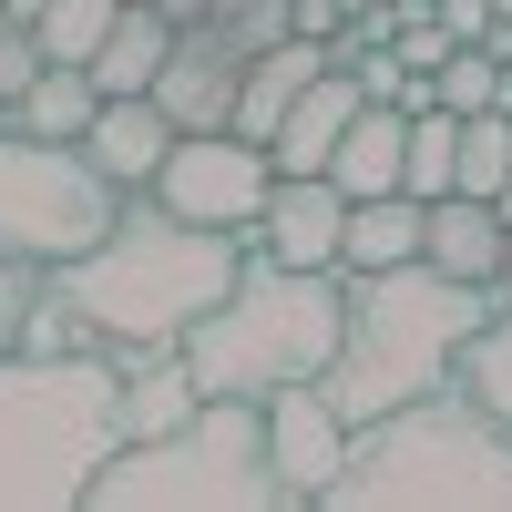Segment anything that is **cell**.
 <instances>
[{
    "mask_svg": "<svg viewBox=\"0 0 512 512\" xmlns=\"http://www.w3.org/2000/svg\"><path fill=\"white\" fill-rule=\"evenodd\" d=\"M123 21V0H41V62H93L103 52V31Z\"/></svg>",
    "mask_w": 512,
    "mask_h": 512,
    "instance_id": "23",
    "label": "cell"
},
{
    "mask_svg": "<svg viewBox=\"0 0 512 512\" xmlns=\"http://www.w3.org/2000/svg\"><path fill=\"white\" fill-rule=\"evenodd\" d=\"M431 205L420 195H359L349 205V236H338V277H369V267H410Z\"/></svg>",
    "mask_w": 512,
    "mask_h": 512,
    "instance_id": "19",
    "label": "cell"
},
{
    "mask_svg": "<svg viewBox=\"0 0 512 512\" xmlns=\"http://www.w3.org/2000/svg\"><path fill=\"white\" fill-rule=\"evenodd\" d=\"M461 390H472V400L502 420V431H512V297L482 318V338H472V349H461Z\"/></svg>",
    "mask_w": 512,
    "mask_h": 512,
    "instance_id": "22",
    "label": "cell"
},
{
    "mask_svg": "<svg viewBox=\"0 0 512 512\" xmlns=\"http://www.w3.org/2000/svg\"><path fill=\"white\" fill-rule=\"evenodd\" d=\"M512 175V113H461V185L451 195H502Z\"/></svg>",
    "mask_w": 512,
    "mask_h": 512,
    "instance_id": "25",
    "label": "cell"
},
{
    "mask_svg": "<svg viewBox=\"0 0 512 512\" xmlns=\"http://www.w3.org/2000/svg\"><path fill=\"white\" fill-rule=\"evenodd\" d=\"M400 185H410L420 205L461 185V113H451V103H420V113H410V175H400Z\"/></svg>",
    "mask_w": 512,
    "mask_h": 512,
    "instance_id": "21",
    "label": "cell"
},
{
    "mask_svg": "<svg viewBox=\"0 0 512 512\" xmlns=\"http://www.w3.org/2000/svg\"><path fill=\"white\" fill-rule=\"evenodd\" d=\"M328 512H512V431L461 379L410 410H379L359 420Z\"/></svg>",
    "mask_w": 512,
    "mask_h": 512,
    "instance_id": "4",
    "label": "cell"
},
{
    "mask_svg": "<svg viewBox=\"0 0 512 512\" xmlns=\"http://www.w3.org/2000/svg\"><path fill=\"white\" fill-rule=\"evenodd\" d=\"M164 62H175V21H164L154 0H123V21L103 31V52L82 62V72H93L103 93H154Z\"/></svg>",
    "mask_w": 512,
    "mask_h": 512,
    "instance_id": "18",
    "label": "cell"
},
{
    "mask_svg": "<svg viewBox=\"0 0 512 512\" xmlns=\"http://www.w3.org/2000/svg\"><path fill=\"white\" fill-rule=\"evenodd\" d=\"M82 512H287L267 461V400H205L185 431L123 441Z\"/></svg>",
    "mask_w": 512,
    "mask_h": 512,
    "instance_id": "6",
    "label": "cell"
},
{
    "mask_svg": "<svg viewBox=\"0 0 512 512\" xmlns=\"http://www.w3.org/2000/svg\"><path fill=\"white\" fill-rule=\"evenodd\" d=\"M492 205H502V226H512V175H502V195H492Z\"/></svg>",
    "mask_w": 512,
    "mask_h": 512,
    "instance_id": "29",
    "label": "cell"
},
{
    "mask_svg": "<svg viewBox=\"0 0 512 512\" xmlns=\"http://www.w3.org/2000/svg\"><path fill=\"white\" fill-rule=\"evenodd\" d=\"M267 195H277V154L246 144L236 123L226 134H175V154H164V175H154V205H175L195 226H236V236L267 216Z\"/></svg>",
    "mask_w": 512,
    "mask_h": 512,
    "instance_id": "8",
    "label": "cell"
},
{
    "mask_svg": "<svg viewBox=\"0 0 512 512\" xmlns=\"http://www.w3.org/2000/svg\"><path fill=\"white\" fill-rule=\"evenodd\" d=\"M502 308V287H472V277H441L431 256L410 267H369L349 277V328H338V359L318 390L349 410V420H379V410H410L461 379V349L482 338V318Z\"/></svg>",
    "mask_w": 512,
    "mask_h": 512,
    "instance_id": "2",
    "label": "cell"
},
{
    "mask_svg": "<svg viewBox=\"0 0 512 512\" xmlns=\"http://www.w3.org/2000/svg\"><path fill=\"white\" fill-rule=\"evenodd\" d=\"M338 52L328 41H308V31H287V41H267V52L246 62V93H236V134L246 144H277V123H287V103L308 93V82L328 72Z\"/></svg>",
    "mask_w": 512,
    "mask_h": 512,
    "instance_id": "16",
    "label": "cell"
},
{
    "mask_svg": "<svg viewBox=\"0 0 512 512\" xmlns=\"http://www.w3.org/2000/svg\"><path fill=\"white\" fill-rule=\"evenodd\" d=\"M0 123H11V113H0Z\"/></svg>",
    "mask_w": 512,
    "mask_h": 512,
    "instance_id": "32",
    "label": "cell"
},
{
    "mask_svg": "<svg viewBox=\"0 0 512 512\" xmlns=\"http://www.w3.org/2000/svg\"><path fill=\"white\" fill-rule=\"evenodd\" d=\"M441 21H451V41H482L502 21V0H441Z\"/></svg>",
    "mask_w": 512,
    "mask_h": 512,
    "instance_id": "28",
    "label": "cell"
},
{
    "mask_svg": "<svg viewBox=\"0 0 512 512\" xmlns=\"http://www.w3.org/2000/svg\"><path fill=\"white\" fill-rule=\"evenodd\" d=\"M420 256L441 277H472V287H502L512 267V226L492 195H431V226H420Z\"/></svg>",
    "mask_w": 512,
    "mask_h": 512,
    "instance_id": "13",
    "label": "cell"
},
{
    "mask_svg": "<svg viewBox=\"0 0 512 512\" xmlns=\"http://www.w3.org/2000/svg\"><path fill=\"white\" fill-rule=\"evenodd\" d=\"M31 297H41V267H21V256H0V359L21 349V328H31Z\"/></svg>",
    "mask_w": 512,
    "mask_h": 512,
    "instance_id": "27",
    "label": "cell"
},
{
    "mask_svg": "<svg viewBox=\"0 0 512 512\" xmlns=\"http://www.w3.org/2000/svg\"><path fill=\"white\" fill-rule=\"evenodd\" d=\"M123 195L113 175L82 144H52V134H21V123H0V256H21V267H72V256H93L113 226H123Z\"/></svg>",
    "mask_w": 512,
    "mask_h": 512,
    "instance_id": "7",
    "label": "cell"
},
{
    "mask_svg": "<svg viewBox=\"0 0 512 512\" xmlns=\"http://www.w3.org/2000/svg\"><path fill=\"white\" fill-rule=\"evenodd\" d=\"M502 297H512V267H502Z\"/></svg>",
    "mask_w": 512,
    "mask_h": 512,
    "instance_id": "30",
    "label": "cell"
},
{
    "mask_svg": "<svg viewBox=\"0 0 512 512\" xmlns=\"http://www.w3.org/2000/svg\"><path fill=\"white\" fill-rule=\"evenodd\" d=\"M359 103H369V93H359V72H349V62H328L308 93L287 103L277 144H267V154H277V175H328V154H338V134L359 123Z\"/></svg>",
    "mask_w": 512,
    "mask_h": 512,
    "instance_id": "14",
    "label": "cell"
},
{
    "mask_svg": "<svg viewBox=\"0 0 512 512\" xmlns=\"http://www.w3.org/2000/svg\"><path fill=\"white\" fill-rule=\"evenodd\" d=\"M93 113H103V82L82 72V62H41V82L21 93V134H52V144H82L93 134Z\"/></svg>",
    "mask_w": 512,
    "mask_h": 512,
    "instance_id": "20",
    "label": "cell"
},
{
    "mask_svg": "<svg viewBox=\"0 0 512 512\" xmlns=\"http://www.w3.org/2000/svg\"><path fill=\"white\" fill-rule=\"evenodd\" d=\"M82 154H93L123 195H154L164 154H175V113H164L154 93H103V113H93V134H82Z\"/></svg>",
    "mask_w": 512,
    "mask_h": 512,
    "instance_id": "12",
    "label": "cell"
},
{
    "mask_svg": "<svg viewBox=\"0 0 512 512\" xmlns=\"http://www.w3.org/2000/svg\"><path fill=\"white\" fill-rule=\"evenodd\" d=\"M246 41L226 31V21H185L175 31V62H164V82H154V103L175 113V134H226L236 123V93H246Z\"/></svg>",
    "mask_w": 512,
    "mask_h": 512,
    "instance_id": "10",
    "label": "cell"
},
{
    "mask_svg": "<svg viewBox=\"0 0 512 512\" xmlns=\"http://www.w3.org/2000/svg\"><path fill=\"white\" fill-rule=\"evenodd\" d=\"M400 175H410V113H400V103H359V123H349L338 154H328V185L359 205V195H410Z\"/></svg>",
    "mask_w": 512,
    "mask_h": 512,
    "instance_id": "17",
    "label": "cell"
},
{
    "mask_svg": "<svg viewBox=\"0 0 512 512\" xmlns=\"http://www.w3.org/2000/svg\"><path fill=\"white\" fill-rule=\"evenodd\" d=\"M349 441H359V420L338 410L318 379H297V390L267 400V461H277L287 502H328V482L349 472Z\"/></svg>",
    "mask_w": 512,
    "mask_h": 512,
    "instance_id": "9",
    "label": "cell"
},
{
    "mask_svg": "<svg viewBox=\"0 0 512 512\" xmlns=\"http://www.w3.org/2000/svg\"><path fill=\"white\" fill-rule=\"evenodd\" d=\"M431 82H441V103H451V113H502V103H512V62H492L482 41H461V52H451Z\"/></svg>",
    "mask_w": 512,
    "mask_h": 512,
    "instance_id": "24",
    "label": "cell"
},
{
    "mask_svg": "<svg viewBox=\"0 0 512 512\" xmlns=\"http://www.w3.org/2000/svg\"><path fill=\"white\" fill-rule=\"evenodd\" d=\"M0 11H11V0H0Z\"/></svg>",
    "mask_w": 512,
    "mask_h": 512,
    "instance_id": "31",
    "label": "cell"
},
{
    "mask_svg": "<svg viewBox=\"0 0 512 512\" xmlns=\"http://www.w3.org/2000/svg\"><path fill=\"white\" fill-rule=\"evenodd\" d=\"M41 82V31L0 11V113H21V93Z\"/></svg>",
    "mask_w": 512,
    "mask_h": 512,
    "instance_id": "26",
    "label": "cell"
},
{
    "mask_svg": "<svg viewBox=\"0 0 512 512\" xmlns=\"http://www.w3.org/2000/svg\"><path fill=\"white\" fill-rule=\"evenodd\" d=\"M246 256L256 246L236 226H195V216H175V205L134 195L123 226L93 256L52 267V287L103 328V349H185V328L246 277Z\"/></svg>",
    "mask_w": 512,
    "mask_h": 512,
    "instance_id": "1",
    "label": "cell"
},
{
    "mask_svg": "<svg viewBox=\"0 0 512 512\" xmlns=\"http://www.w3.org/2000/svg\"><path fill=\"white\" fill-rule=\"evenodd\" d=\"M338 236H349V195L328 175H277L267 216L246 226L256 256H287V267H338Z\"/></svg>",
    "mask_w": 512,
    "mask_h": 512,
    "instance_id": "11",
    "label": "cell"
},
{
    "mask_svg": "<svg viewBox=\"0 0 512 512\" xmlns=\"http://www.w3.org/2000/svg\"><path fill=\"white\" fill-rule=\"evenodd\" d=\"M338 328H349V277L338 267L246 256V277L185 328V359L205 379V400H277L297 379H328Z\"/></svg>",
    "mask_w": 512,
    "mask_h": 512,
    "instance_id": "5",
    "label": "cell"
},
{
    "mask_svg": "<svg viewBox=\"0 0 512 512\" xmlns=\"http://www.w3.org/2000/svg\"><path fill=\"white\" fill-rule=\"evenodd\" d=\"M123 441V369L103 349L0 359V512H82Z\"/></svg>",
    "mask_w": 512,
    "mask_h": 512,
    "instance_id": "3",
    "label": "cell"
},
{
    "mask_svg": "<svg viewBox=\"0 0 512 512\" xmlns=\"http://www.w3.org/2000/svg\"><path fill=\"white\" fill-rule=\"evenodd\" d=\"M103 359L123 369V431H134V441L185 431V420L205 410V379H195L185 349H103Z\"/></svg>",
    "mask_w": 512,
    "mask_h": 512,
    "instance_id": "15",
    "label": "cell"
}]
</instances>
